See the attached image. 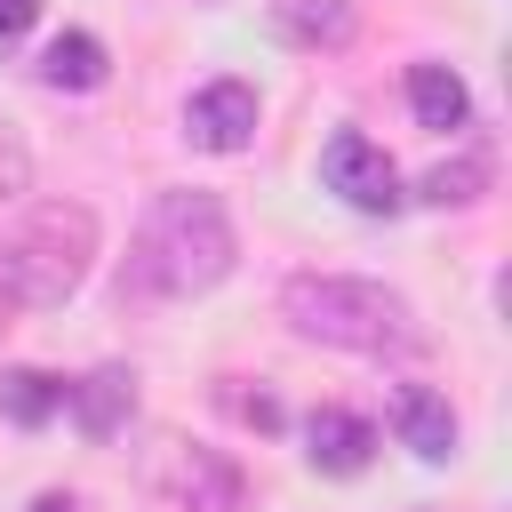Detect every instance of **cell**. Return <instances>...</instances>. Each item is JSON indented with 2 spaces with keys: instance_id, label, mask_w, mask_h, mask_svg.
Segmentation results:
<instances>
[{
  "instance_id": "obj_1",
  "label": "cell",
  "mask_w": 512,
  "mask_h": 512,
  "mask_svg": "<svg viewBox=\"0 0 512 512\" xmlns=\"http://www.w3.org/2000/svg\"><path fill=\"white\" fill-rule=\"evenodd\" d=\"M240 240L216 192H160L128 240V288L136 296H208L232 272Z\"/></svg>"
},
{
  "instance_id": "obj_2",
  "label": "cell",
  "mask_w": 512,
  "mask_h": 512,
  "mask_svg": "<svg viewBox=\"0 0 512 512\" xmlns=\"http://www.w3.org/2000/svg\"><path fill=\"white\" fill-rule=\"evenodd\" d=\"M280 312L304 344H336V352H408L416 344L408 296L384 280H352V272H296L280 288Z\"/></svg>"
},
{
  "instance_id": "obj_3",
  "label": "cell",
  "mask_w": 512,
  "mask_h": 512,
  "mask_svg": "<svg viewBox=\"0 0 512 512\" xmlns=\"http://www.w3.org/2000/svg\"><path fill=\"white\" fill-rule=\"evenodd\" d=\"M88 256H96V216L80 200H40L8 240H0V264L16 280L24 304H64L80 280H88Z\"/></svg>"
},
{
  "instance_id": "obj_4",
  "label": "cell",
  "mask_w": 512,
  "mask_h": 512,
  "mask_svg": "<svg viewBox=\"0 0 512 512\" xmlns=\"http://www.w3.org/2000/svg\"><path fill=\"white\" fill-rule=\"evenodd\" d=\"M320 176H328V192H336L344 208H360V216H392V208H400V176H392L384 144H368L360 128L328 136V152H320Z\"/></svg>"
},
{
  "instance_id": "obj_5",
  "label": "cell",
  "mask_w": 512,
  "mask_h": 512,
  "mask_svg": "<svg viewBox=\"0 0 512 512\" xmlns=\"http://www.w3.org/2000/svg\"><path fill=\"white\" fill-rule=\"evenodd\" d=\"M184 136L200 152H240L256 136V88L248 80H208L192 104H184Z\"/></svg>"
},
{
  "instance_id": "obj_6",
  "label": "cell",
  "mask_w": 512,
  "mask_h": 512,
  "mask_svg": "<svg viewBox=\"0 0 512 512\" xmlns=\"http://www.w3.org/2000/svg\"><path fill=\"white\" fill-rule=\"evenodd\" d=\"M304 456H312V472L352 480V472H368V456H376V424L352 416V408H312V416H304Z\"/></svg>"
},
{
  "instance_id": "obj_7",
  "label": "cell",
  "mask_w": 512,
  "mask_h": 512,
  "mask_svg": "<svg viewBox=\"0 0 512 512\" xmlns=\"http://www.w3.org/2000/svg\"><path fill=\"white\" fill-rule=\"evenodd\" d=\"M64 408H72V424L88 440H112L128 424V408H136V376L128 368H88L80 384H64Z\"/></svg>"
},
{
  "instance_id": "obj_8",
  "label": "cell",
  "mask_w": 512,
  "mask_h": 512,
  "mask_svg": "<svg viewBox=\"0 0 512 512\" xmlns=\"http://www.w3.org/2000/svg\"><path fill=\"white\" fill-rule=\"evenodd\" d=\"M392 432H400L424 464L456 456V408H448L432 384H400V392H392Z\"/></svg>"
},
{
  "instance_id": "obj_9",
  "label": "cell",
  "mask_w": 512,
  "mask_h": 512,
  "mask_svg": "<svg viewBox=\"0 0 512 512\" xmlns=\"http://www.w3.org/2000/svg\"><path fill=\"white\" fill-rule=\"evenodd\" d=\"M104 72H112V56H104L96 32H56V40L40 48V88L88 96V88H104Z\"/></svg>"
},
{
  "instance_id": "obj_10",
  "label": "cell",
  "mask_w": 512,
  "mask_h": 512,
  "mask_svg": "<svg viewBox=\"0 0 512 512\" xmlns=\"http://www.w3.org/2000/svg\"><path fill=\"white\" fill-rule=\"evenodd\" d=\"M408 112H416V128L448 136V128L472 120V96H464V80L448 64H408Z\"/></svg>"
},
{
  "instance_id": "obj_11",
  "label": "cell",
  "mask_w": 512,
  "mask_h": 512,
  "mask_svg": "<svg viewBox=\"0 0 512 512\" xmlns=\"http://www.w3.org/2000/svg\"><path fill=\"white\" fill-rule=\"evenodd\" d=\"M176 496H184V512H240V472L216 448H184L176 456Z\"/></svg>"
},
{
  "instance_id": "obj_12",
  "label": "cell",
  "mask_w": 512,
  "mask_h": 512,
  "mask_svg": "<svg viewBox=\"0 0 512 512\" xmlns=\"http://www.w3.org/2000/svg\"><path fill=\"white\" fill-rule=\"evenodd\" d=\"M56 408H64V384H56L48 368H0V416H8V424L40 432Z\"/></svg>"
},
{
  "instance_id": "obj_13",
  "label": "cell",
  "mask_w": 512,
  "mask_h": 512,
  "mask_svg": "<svg viewBox=\"0 0 512 512\" xmlns=\"http://www.w3.org/2000/svg\"><path fill=\"white\" fill-rule=\"evenodd\" d=\"M280 24H288L296 40H312V48H344V40L360 32L352 0H280Z\"/></svg>"
},
{
  "instance_id": "obj_14",
  "label": "cell",
  "mask_w": 512,
  "mask_h": 512,
  "mask_svg": "<svg viewBox=\"0 0 512 512\" xmlns=\"http://www.w3.org/2000/svg\"><path fill=\"white\" fill-rule=\"evenodd\" d=\"M480 192H488V160H480V152L440 160V168L424 176V200H432V208H464V200H480Z\"/></svg>"
},
{
  "instance_id": "obj_15",
  "label": "cell",
  "mask_w": 512,
  "mask_h": 512,
  "mask_svg": "<svg viewBox=\"0 0 512 512\" xmlns=\"http://www.w3.org/2000/svg\"><path fill=\"white\" fill-rule=\"evenodd\" d=\"M24 184H32V160H24L16 128H0V208H8V200H24Z\"/></svg>"
},
{
  "instance_id": "obj_16",
  "label": "cell",
  "mask_w": 512,
  "mask_h": 512,
  "mask_svg": "<svg viewBox=\"0 0 512 512\" xmlns=\"http://www.w3.org/2000/svg\"><path fill=\"white\" fill-rule=\"evenodd\" d=\"M224 408H232L240 424H256V432H280V400H272V392H224Z\"/></svg>"
},
{
  "instance_id": "obj_17",
  "label": "cell",
  "mask_w": 512,
  "mask_h": 512,
  "mask_svg": "<svg viewBox=\"0 0 512 512\" xmlns=\"http://www.w3.org/2000/svg\"><path fill=\"white\" fill-rule=\"evenodd\" d=\"M32 16H40V0H0V40L32 32Z\"/></svg>"
},
{
  "instance_id": "obj_18",
  "label": "cell",
  "mask_w": 512,
  "mask_h": 512,
  "mask_svg": "<svg viewBox=\"0 0 512 512\" xmlns=\"http://www.w3.org/2000/svg\"><path fill=\"white\" fill-rule=\"evenodd\" d=\"M16 312H24V296H16V280H8V264H0V336H8Z\"/></svg>"
},
{
  "instance_id": "obj_19",
  "label": "cell",
  "mask_w": 512,
  "mask_h": 512,
  "mask_svg": "<svg viewBox=\"0 0 512 512\" xmlns=\"http://www.w3.org/2000/svg\"><path fill=\"white\" fill-rule=\"evenodd\" d=\"M32 512H80V504H72V496H40Z\"/></svg>"
}]
</instances>
